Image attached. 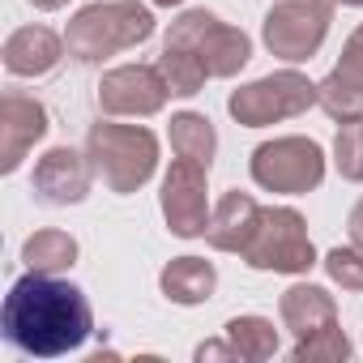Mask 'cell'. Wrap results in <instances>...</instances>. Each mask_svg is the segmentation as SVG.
<instances>
[{
	"mask_svg": "<svg viewBox=\"0 0 363 363\" xmlns=\"http://www.w3.org/2000/svg\"><path fill=\"white\" fill-rule=\"evenodd\" d=\"M210 167H197L189 158H175L171 171L162 175V218L171 235L179 240H197L210 227V189H206Z\"/></svg>",
	"mask_w": 363,
	"mask_h": 363,
	"instance_id": "obj_9",
	"label": "cell"
},
{
	"mask_svg": "<svg viewBox=\"0 0 363 363\" xmlns=\"http://www.w3.org/2000/svg\"><path fill=\"white\" fill-rule=\"evenodd\" d=\"M333 167L342 179L363 184V116L359 120H342L337 137H333Z\"/></svg>",
	"mask_w": 363,
	"mask_h": 363,
	"instance_id": "obj_22",
	"label": "cell"
},
{
	"mask_svg": "<svg viewBox=\"0 0 363 363\" xmlns=\"http://www.w3.org/2000/svg\"><path fill=\"white\" fill-rule=\"evenodd\" d=\"M158 286H162V295H167L171 303L193 308V303H206V299L214 295L218 269H214L206 257H175V261L158 274Z\"/></svg>",
	"mask_w": 363,
	"mask_h": 363,
	"instance_id": "obj_16",
	"label": "cell"
},
{
	"mask_svg": "<svg viewBox=\"0 0 363 363\" xmlns=\"http://www.w3.org/2000/svg\"><path fill=\"white\" fill-rule=\"evenodd\" d=\"M252 179L265 193H312L325 179V150L312 137H274L252 150Z\"/></svg>",
	"mask_w": 363,
	"mask_h": 363,
	"instance_id": "obj_7",
	"label": "cell"
},
{
	"mask_svg": "<svg viewBox=\"0 0 363 363\" xmlns=\"http://www.w3.org/2000/svg\"><path fill=\"white\" fill-rule=\"evenodd\" d=\"M90 329H94L90 299L82 295V286H73L56 274L26 269L9 286L5 308H0L5 342L35 359H60V354L77 350L90 337Z\"/></svg>",
	"mask_w": 363,
	"mask_h": 363,
	"instance_id": "obj_1",
	"label": "cell"
},
{
	"mask_svg": "<svg viewBox=\"0 0 363 363\" xmlns=\"http://www.w3.org/2000/svg\"><path fill=\"white\" fill-rule=\"evenodd\" d=\"M158 73L167 77L171 94H179V99H193V94H201V86L210 82L206 65H201L193 52L175 48V43H167V48H162V56H158Z\"/></svg>",
	"mask_w": 363,
	"mask_h": 363,
	"instance_id": "obj_20",
	"label": "cell"
},
{
	"mask_svg": "<svg viewBox=\"0 0 363 363\" xmlns=\"http://www.w3.org/2000/svg\"><path fill=\"white\" fill-rule=\"evenodd\" d=\"M333 5L337 0H274V9L265 13V26H261L265 48L286 65L312 60L329 35Z\"/></svg>",
	"mask_w": 363,
	"mask_h": 363,
	"instance_id": "obj_5",
	"label": "cell"
},
{
	"mask_svg": "<svg viewBox=\"0 0 363 363\" xmlns=\"http://www.w3.org/2000/svg\"><path fill=\"white\" fill-rule=\"evenodd\" d=\"M227 342H231L235 359H252L257 363V359H274L278 329L265 316H235V320H227Z\"/></svg>",
	"mask_w": 363,
	"mask_h": 363,
	"instance_id": "obj_19",
	"label": "cell"
},
{
	"mask_svg": "<svg viewBox=\"0 0 363 363\" xmlns=\"http://www.w3.org/2000/svg\"><path fill=\"white\" fill-rule=\"evenodd\" d=\"M325 274L342 286V291H363V248L359 244H350V248H333L329 257H325Z\"/></svg>",
	"mask_w": 363,
	"mask_h": 363,
	"instance_id": "obj_24",
	"label": "cell"
},
{
	"mask_svg": "<svg viewBox=\"0 0 363 363\" xmlns=\"http://www.w3.org/2000/svg\"><path fill=\"white\" fill-rule=\"evenodd\" d=\"M86 154L94 162V175H103V184L120 197L137 193L158 167V137L141 124H116L99 120L86 137Z\"/></svg>",
	"mask_w": 363,
	"mask_h": 363,
	"instance_id": "obj_3",
	"label": "cell"
},
{
	"mask_svg": "<svg viewBox=\"0 0 363 363\" xmlns=\"http://www.w3.org/2000/svg\"><path fill=\"white\" fill-rule=\"evenodd\" d=\"M278 312H282V325L299 337H312L329 325H337V303L325 286H312V282H295L291 291H282L278 299Z\"/></svg>",
	"mask_w": 363,
	"mask_h": 363,
	"instance_id": "obj_15",
	"label": "cell"
},
{
	"mask_svg": "<svg viewBox=\"0 0 363 363\" xmlns=\"http://www.w3.org/2000/svg\"><path fill=\"white\" fill-rule=\"evenodd\" d=\"M171 99L167 77L158 65H120L107 69L99 82V107L107 116H158Z\"/></svg>",
	"mask_w": 363,
	"mask_h": 363,
	"instance_id": "obj_10",
	"label": "cell"
},
{
	"mask_svg": "<svg viewBox=\"0 0 363 363\" xmlns=\"http://www.w3.org/2000/svg\"><path fill=\"white\" fill-rule=\"evenodd\" d=\"M90 179H94L90 154L69 150V145H56V150H48V154L35 162V171H30V193H35L39 206L65 210V206L86 201Z\"/></svg>",
	"mask_w": 363,
	"mask_h": 363,
	"instance_id": "obj_11",
	"label": "cell"
},
{
	"mask_svg": "<svg viewBox=\"0 0 363 363\" xmlns=\"http://www.w3.org/2000/svg\"><path fill=\"white\" fill-rule=\"evenodd\" d=\"M65 52L69 48H65V39L56 30H48V26H22V30H13L5 39V52H0V56H5V69L13 77H48L60 65Z\"/></svg>",
	"mask_w": 363,
	"mask_h": 363,
	"instance_id": "obj_14",
	"label": "cell"
},
{
	"mask_svg": "<svg viewBox=\"0 0 363 363\" xmlns=\"http://www.w3.org/2000/svg\"><path fill=\"white\" fill-rule=\"evenodd\" d=\"M257 227H261V206H257V197L231 189V193H223V201L214 206L210 227H206V240H210V248H218V252H240V257H244V248L252 244Z\"/></svg>",
	"mask_w": 363,
	"mask_h": 363,
	"instance_id": "obj_13",
	"label": "cell"
},
{
	"mask_svg": "<svg viewBox=\"0 0 363 363\" xmlns=\"http://www.w3.org/2000/svg\"><path fill=\"white\" fill-rule=\"evenodd\" d=\"M22 261L26 269L35 274H65L73 261H77V240L60 227H48V231H35L26 244H22Z\"/></svg>",
	"mask_w": 363,
	"mask_h": 363,
	"instance_id": "obj_18",
	"label": "cell"
},
{
	"mask_svg": "<svg viewBox=\"0 0 363 363\" xmlns=\"http://www.w3.org/2000/svg\"><path fill=\"white\" fill-rule=\"evenodd\" d=\"M171 150H175V158H189L197 167H210L214 154H218V133H214L210 116H201V111L171 116Z\"/></svg>",
	"mask_w": 363,
	"mask_h": 363,
	"instance_id": "obj_17",
	"label": "cell"
},
{
	"mask_svg": "<svg viewBox=\"0 0 363 363\" xmlns=\"http://www.w3.org/2000/svg\"><path fill=\"white\" fill-rule=\"evenodd\" d=\"M154 35V13L137 0H99L73 13L65 48L77 65H99L116 52H133Z\"/></svg>",
	"mask_w": 363,
	"mask_h": 363,
	"instance_id": "obj_2",
	"label": "cell"
},
{
	"mask_svg": "<svg viewBox=\"0 0 363 363\" xmlns=\"http://www.w3.org/2000/svg\"><path fill=\"white\" fill-rule=\"evenodd\" d=\"M337 69L342 73H350L354 82H363V26L346 39V48H342V60H337Z\"/></svg>",
	"mask_w": 363,
	"mask_h": 363,
	"instance_id": "obj_25",
	"label": "cell"
},
{
	"mask_svg": "<svg viewBox=\"0 0 363 363\" xmlns=\"http://www.w3.org/2000/svg\"><path fill=\"white\" fill-rule=\"evenodd\" d=\"M150 5H167L171 9V5H184V0H150Z\"/></svg>",
	"mask_w": 363,
	"mask_h": 363,
	"instance_id": "obj_29",
	"label": "cell"
},
{
	"mask_svg": "<svg viewBox=\"0 0 363 363\" xmlns=\"http://www.w3.org/2000/svg\"><path fill=\"white\" fill-rule=\"evenodd\" d=\"M197 359L206 363V359H235V350H231V342H206V346H197Z\"/></svg>",
	"mask_w": 363,
	"mask_h": 363,
	"instance_id": "obj_26",
	"label": "cell"
},
{
	"mask_svg": "<svg viewBox=\"0 0 363 363\" xmlns=\"http://www.w3.org/2000/svg\"><path fill=\"white\" fill-rule=\"evenodd\" d=\"M346 231H350V244H359V248H363V197H359V206L350 210V218H346Z\"/></svg>",
	"mask_w": 363,
	"mask_h": 363,
	"instance_id": "obj_27",
	"label": "cell"
},
{
	"mask_svg": "<svg viewBox=\"0 0 363 363\" xmlns=\"http://www.w3.org/2000/svg\"><path fill=\"white\" fill-rule=\"evenodd\" d=\"M244 261L252 269H274V274H308L316 265V248L308 240V223L291 206L261 210V227L252 244L244 248Z\"/></svg>",
	"mask_w": 363,
	"mask_h": 363,
	"instance_id": "obj_8",
	"label": "cell"
},
{
	"mask_svg": "<svg viewBox=\"0 0 363 363\" xmlns=\"http://www.w3.org/2000/svg\"><path fill=\"white\" fill-rule=\"evenodd\" d=\"M167 43L193 52L210 77H235L252 60V39L210 9H189L167 26Z\"/></svg>",
	"mask_w": 363,
	"mask_h": 363,
	"instance_id": "obj_4",
	"label": "cell"
},
{
	"mask_svg": "<svg viewBox=\"0 0 363 363\" xmlns=\"http://www.w3.org/2000/svg\"><path fill=\"white\" fill-rule=\"evenodd\" d=\"M316 90H320L316 103H320L333 120H359V116H363V82H354L350 73L333 69Z\"/></svg>",
	"mask_w": 363,
	"mask_h": 363,
	"instance_id": "obj_21",
	"label": "cell"
},
{
	"mask_svg": "<svg viewBox=\"0 0 363 363\" xmlns=\"http://www.w3.org/2000/svg\"><path fill=\"white\" fill-rule=\"evenodd\" d=\"M48 133V111L39 99L30 94H5L0 103V171L13 175L22 167V158L35 150V141H43Z\"/></svg>",
	"mask_w": 363,
	"mask_h": 363,
	"instance_id": "obj_12",
	"label": "cell"
},
{
	"mask_svg": "<svg viewBox=\"0 0 363 363\" xmlns=\"http://www.w3.org/2000/svg\"><path fill=\"white\" fill-rule=\"evenodd\" d=\"M342 5H354V9H359V5H363V0H342Z\"/></svg>",
	"mask_w": 363,
	"mask_h": 363,
	"instance_id": "obj_30",
	"label": "cell"
},
{
	"mask_svg": "<svg viewBox=\"0 0 363 363\" xmlns=\"http://www.w3.org/2000/svg\"><path fill=\"white\" fill-rule=\"evenodd\" d=\"M35 9H60V5H69V0H30Z\"/></svg>",
	"mask_w": 363,
	"mask_h": 363,
	"instance_id": "obj_28",
	"label": "cell"
},
{
	"mask_svg": "<svg viewBox=\"0 0 363 363\" xmlns=\"http://www.w3.org/2000/svg\"><path fill=\"white\" fill-rule=\"evenodd\" d=\"M346 354H350V342H346V333L337 325H329V329L295 342V359L299 363H342Z\"/></svg>",
	"mask_w": 363,
	"mask_h": 363,
	"instance_id": "obj_23",
	"label": "cell"
},
{
	"mask_svg": "<svg viewBox=\"0 0 363 363\" xmlns=\"http://www.w3.org/2000/svg\"><path fill=\"white\" fill-rule=\"evenodd\" d=\"M316 99H320V90H316L303 73L282 69V73H269V77H261V82L240 86V90L227 99V111H231L244 128H265V124L303 116Z\"/></svg>",
	"mask_w": 363,
	"mask_h": 363,
	"instance_id": "obj_6",
	"label": "cell"
}]
</instances>
